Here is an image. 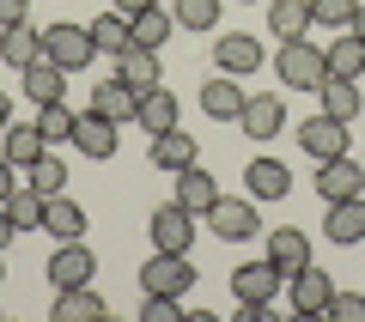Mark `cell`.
I'll return each mask as SVG.
<instances>
[{"mask_svg":"<svg viewBox=\"0 0 365 322\" xmlns=\"http://www.w3.org/2000/svg\"><path fill=\"white\" fill-rule=\"evenodd\" d=\"M244 189H250V201H280V194L292 189V170L280 165V158H250Z\"/></svg>","mask_w":365,"mask_h":322,"instance_id":"d6986e66","label":"cell"},{"mask_svg":"<svg viewBox=\"0 0 365 322\" xmlns=\"http://www.w3.org/2000/svg\"><path fill=\"white\" fill-rule=\"evenodd\" d=\"M262 61H268V49H262V37H250V31H220V37H213V67H220V73L244 79V73H256Z\"/></svg>","mask_w":365,"mask_h":322,"instance_id":"5b68a950","label":"cell"},{"mask_svg":"<svg viewBox=\"0 0 365 322\" xmlns=\"http://www.w3.org/2000/svg\"><path fill=\"white\" fill-rule=\"evenodd\" d=\"M323 237H329V244H341V249L365 244V194H347V201H329Z\"/></svg>","mask_w":365,"mask_h":322,"instance_id":"30bf717a","label":"cell"},{"mask_svg":"<svg viewBox=\"0 0 365 322\" xmlns=\"http://www.w3.org/2000/svg\"><path fill=\"white\" fill-rule=\"evenodd\" d=\"M323 316H335V322H365V292H335Z\"/></svg>","mask_w":365,"mask_h":322,"instance_id":"f35d334b","label":"cell"},{"mask_svg":"<svg viewBox=\"0 0 365 322\" xmlns=\"http://www.w3.org/2000/svg\"><path fill=\"white\" fill-rule=\"evenodd\" d=\"M6 122H13V98L0 91V134H6Z\"/></svg>","mask_w":365,"mask_h":322,"instance_id":"f6af8a7d","label":"cell"},{"mask_svg":"<svg viewBox=\"0 0 365 322\" xmlns=\"http://www.w3.org/2000/svg\"><path fill=\"white\" fill-rule=\"evenodd\" d=\"M359 182H365V170L353 165L347 152L341 158H317V194H323V201H347V194H359Z\"/></svg>","mask_w":365,"mask_h":322,"instance_id":"2e32d148","label":"cell"},{"mask_svg":"<svg viewBox=\"0 0 365 322\" xmlns=\"http://www.w3.org/2000/svg\"><path fill=\"white\" fill-rule=\"evenodd\" d=\"M201 110H207L213 122H237L244 116V85L213 67V79H201Z\"/></svg>","mask_w":365,"mask_h":322,"instance_id":"5bb4252c","label":"cell"},{"mask_svg":"<svg viewBox=\"0 0 365 322\" xmlns=\"http://www.w3.org/2000/svg\"><path fill=\"white\" fill-rule=\"evenodd\" d=\"M323 110H329V116H341V122H353V116H359V85L341 79V73H329L323 79Z\"/></svg>","mask_w":365,"mask_h":322,"instance_id":"d6a6232c","label":"cell"},{"mask_svg":"<svg viewBox=\"0 0 365 322\" xmlns=\"http://www.w3.org/2000/svg\"><path fill=\"white\" fill-rule=\"evenodd\" d=\"M0 152L13 158L19 170H25L31 158H43V152H49V140H43V128H37V122H31V128H13V122H6V134H0Z\"/></svg>","mask_w":365,"mask_h":322,"instance_id":"4dcf8cb0","label":"cell"},{"mask_svg":"<svg viewBox=\"0 0 365 322\" xmlns=\"http://www.w3.org/2000/svg\"><path fill=\"white\" fill-rule=\"evenodd\" d=\"M153 165L158 170H189V165H201L195 158V134H182V128H170V134H153Z\"/></svg>","mask_w":365,"mask_h":322,"instance_id":"603a6c76","label":"cell"},{"mask_svg":"<svg viewBox=\"0 0 365 322\" xmlns=\"http://www.w3.org/2000/svg\"><path fill=\"white\" fill-rule=\"evenodd\" d=\"M13 237H19V225H13V213H6V207H0V249L13 244Z\"/></svg>","mask_w":365,"mask_h":322,"instance_id":"ee69618b","label":"cell"},{"mask_svg":"<svg viewBox=\"0 0 365 322\" xmlns=\"http://www.w3.org/2000/svg\"><path fill=\"white\" fill-rule=\"evenodd\" d=\"M177 98H170V85H153V91H140V103H134V122H140L146 134H170L177 128Z\"/></svg>","mask_w":365,"mask_h":322,"instance_id":"ffe728a7","label":"cell"},{"mask_svg":"<svg viewBox=\"0 0 365 322\" xmlns=\"http://www.w3.org/2000/svg\"><path fill=\"white\" fill-rule=\"evenodd\" d=\"M329 73H341V79H365V37H353V31H341L335 43H329Z\"/></svg>","mask_w":365,"mask_h":322,"instance_id":"f546056e","label":"cell"},{"mask_svg":"<svg viewBox=\"0 0 365 322\" xmlns=\"http://www.w3.org/2000/svg\"><path fill=\"white\" fill-rule=\"evenodd\" d=\"M244 6H256V0H244Z\"/></svg>","mask_w":365,"mask_h":322,"instance_id":"c3c4849f","label":"cell"},{"mask_svg":"<svg viewBox=\"0 0 365 322\" xmlns=\"http://www.w3.org/2000/svg\"><path fill=\"white\" fill-rule=\"evenodd\" d=\"M274 79H287L292 91H323L329 79V55L311 49V43H280V55H274Z\"/></svg>","mask_w":365,"mask_h":322,"instance_id":"6da1fadb","label":"cell"},{"mask_svg":"<svg viewBox=\"0 0 365 322\" xmlns=\"http://www.w3.org/2000/svg\"><path fill=\"white\" fill-rule=\"evenodd\" d=\"M110 304L91 286H67V292H55V322H104Z\"/></svg>","mask_w":365,"mask_h":322,"instance_id":"44dd1931","label":"cell"},{"mask_svg":"<svg viewBox=\"0 0 365 322\" xmlns=\"http://www.w3.org/2000/svg\"><path fill=\"white\" fill-rule=\"evenodd\" d=\"M19 182H25V189H37L43 201H49V194H67V165L55 152H43V158H31L25 170H19Z\"/></svg>","mask_w":365,"mask_h":322,"instance_id":"f1b7e54d","label":"cell"},{"mask_svg":"<svg viewBox=\"0 0 365 322\" xmlns=\"http://www.w3.org/2000/svg\"><path fill=\"white\" fill-rule=\"evenodd\" d=\"M359 194H365V182H359Z\"/></svg>","mask_w":365,"mask_h":322,"instance_id":"681fc988","label":"cell"},{"mask_svg":"<svg viewBox=\"0 0 365 322\" xmlns=\"http://www.w3.org/2000/svg\"><path fill=\"white\" fill-rule=\"evenodd\" d=\"M37 55H43V31H31V19H25V25H13V31H0V61H6V67L25 73Z\"/></svg>","mask_w":365,"mask_h":322,"instance_id":"83f0119b","label":"cell"},{"mask_svg":"<svg viewBox=\"0 0 365 322\" xmlns=\"http://www.w3.org/2000/svg\"><path fill=\"white\" fill-rule=\"evenodd\" d=\"M207 225L225 237V244H244V237H256V232H262L256 201H237V194H220V201L207 207Z\"/></svg>","mask_w":365,"mask_h":322,"instance_id":"52a82bcc","label":"cell"},{"mask_svg":"<svg viewBox=\"0 0 365 322\" xmlns=\"http://www.w3.org/2000/svg\"><path fill=\"white\" fill-rule=\"evenodd\" d=\"M177 201L189 207V213H207V207L220 201V177H213V170H201V165L177 170Z\"/></svg>","mask_w":365,"mask_h":322,"instance_id":"cb8c5ba5","label":"cell"},{"mask_svg":"<svg viewBox=\"0 0 365 322\" xmlns=\"http://www.w3.org/2000/svg\"><path fill=\"white\" fill-rule=\"evenodd\" d=\"M268 261L287 274V280H292V274H304V268H311V237H304L299 225H280V232H268Z\"/></svg>","mask_w":365,"mask_h":322,"instance_id":"9a60e30c","label":"cell"},{"mask_svg":"<svg viewBox=\"0 0 365 322\" xmlns=\"http://www.w3.org/2000/svg\"><path fill=\"white\" fill-rule=\"evenodd\" d=\"M61 85H67V67H55L49 55H37L25 67V98L31 103H61Z\"/></svg>","mask_w":365,"mask_h":322,"instance_id":"484cf974","label":"cell"},{"mask_svg":"<svg viewBox=\"0 0 365 322\" xmlns=\"http://www.w3.org/2000/svg\"><path fill=\"white\" fill-rule=\"evenodd\" d=\"M43 207H49V201H43L37 189H25V182H19V189L6 194V213H13V225H19V232H43Z\"/></svg>","mask_w":365,"mask_h":322,"instance_id":"836d02e7","label":"cell"},{"mask_svg":"<svg viewBox=\"0 0 365 322\" xmlns=\"http://www.w3.org/2000/svg\"><path fill=\"white\" fill-rule=\"evenodd\" d=\"M116 79L140 98V91H153V85H165V73H158V49H140V43H128V49L116 55Z\"/></svg>","mask_w":365,"mask_h":322,"instance_id":"7c38bea8","label":"cell"},{"mask_svg":"<svg viewBox=\"0 0 365 322\" xmlns=\"http://www.w3.org/2000/svg\"><path fill=\"white\" fill-rule=\"evenodd\" d=\"M110 6H116V13H128V19H140L146 6H158V0H110Z\"/></svg>","mask_w":365,"mask_h":322,"instance_id":"7bdbcfd3","label":"cell"},{"mask_svg":"<svg viewBox=\"0 0 365 322\" xmlns=\"http://www.w3.org/2000/svg\"><path fill=\"white\" fill-rule=\"evenodd\" d=\"M177 31H220V0H170Z\"/></svg>","mask_w":365,"mask_h":322,"instance_id":"1f68e13d","label":"cell"},{"mask_svg":"<svg viewBox=\"0 0 365 322\" xmlns=\"http://www.w3.org/2000/svg\"><path fill=\"white\" fill-rule=\"evenodd\" d=\"M299 146L311 152V165H317V158H341V152H347V122L329 116V110H317V116L299 128Z\"/></svg>","mask_w":365,"mask_h":322,"instance_id":"9c48e42d","label":"cell"},{"mask_svg":"<svg viewBox=\"0 0 365 322\" xmlns=\"http://www.w3.org/2000/svg\"><path fill=\"white\" fill-rule=\"evenodd\" d=\"M43 55H49L55 67H67V73H79V67H91V55H98V43H91V25H43Z\"/></svg>","mask_w":365,"mask_h":322,"instance_id":"7a4b0ae2","label":"cell"},{"mask_svg":"<svg viewBox=\"0 0 365 322\" xmlns=\"http://www.w3.org/2000/svg\"><path fill=\"white\" fill-rule=\"evenodd\" d=\"M31 19V0H0V31H13Z\"/></svg>","mask_w":365,"mask_h":322,"instance_id":"ab89813d","label":"cell"},{"mask_svg":"<svg viewBox=\"0 0 365 322\" xmlns=\"http://www.w3.org/2000/svg\"><path fill=\"white\" fill-rule=\"evenodd\" d=\"M237 322H274V304H237Z\"/></svg>","mask_w":365,"mask_h":322,"instance_id":"b9f144b4","label":"cell"},{"mask_svg":"<svg viewBox=\"0 0 365 322\" xmlns=\"http://www.w3.org/2000/svg\"><path fill=\"white\" fill-rule=\"evenodd\" d=\"M13 189H19V165L0 152V207H6V194H13Z\"/></svg>","mask_w":365,"mask_h":322,"instance_id":"60d3db41","label":"cell"},{"mask_svg":"<svg viewBox=\"0 0 365 322\" xmlns=\"http://www.w3.org/2000/svg\"><path fill=\"white\" fill-rule=\"evenodd\" d=\"M237 128H244L250 140H274V134L287 128V103L274 98V91H262V98H244V116H237Z\"/></svg>","mask_w":365,"mask_h":322,"instance_id":"4fadbf2b","label":"cell"},{"mask_svg":"<svg viewBox=\"0 0 365 322\" xmlns=\"http://www.w3.org/2000/svg\"><path fill=\"white\" fill-rule=\"evenodd\" d=\"M116 146H122V122L98 116V110H79V122H73V152L79 158L104 165V158H116Z\"/></svg>","mask_w":365,"mask_h":322,"instance_id":"277c9868","label":"cell"},{"mask_svg":"<svg viewBox=\"0 0 365 322\" xmlns=\"http://www.w3.org/2000/svg\"><path fill=\"white\" fill-rule=\"evenodd\" d=\"M353 13H359V0H311V19L329 25V31H347Z\"/></svg>","mask_w":365,"mask_h":322,"instance_id":"8d00e7d4","label":"cell"},{"mask_svg":"<svg viewBox=\"0 0 365 322\" xmlns=\"http://www.w3.org/2000/svg\"><path fill=\"white\" fill-rule=\"evenodd\" d=\"M347 31H353V37H365V0H359V13H353V25H347Z\"/></svg>","mask_w":365,"mask_h":322,"instance_id":"bcb514c9","label":"cell"},{"mask_svg":"<svg viewBox=\"0 0 365 322\" xmlns=\"http://www.w3.org/2000/svg\"><path fill=\"white\" fill-rule=\"evenodd\" d=\"M292 310H299V316H323L329 310V298H335V280H329L323 268H304V274H292Z\"/></svg>","mask_w":365,"mask_h":322,"instance_id":"ac0fdd59","label":"cell"},{"mask_svg":"<svg viewBox=\"0 0 365 322\" xmlns=\"http://www.w3.org/2000/svg\"><path fill=\"white\" fill-rule=\"evenodd\" d=\"M91 274H98V261H91V249L79 244V237L49 256V286H55V292H67V286H91Z\"/></svg>","mask_w":365,"mask_h":322,"instance_id":"8fae6325","label":"cell"},{"mask_svg":"<svg viewBox=\"0 0 365 322\" xmlns=\"http://www.w3.org/2000/svg\"><path fill=\"white\" fill-rule=\"evenodd\" d=\"M146 232H153V249H170V256H189V244H195V213H189L182 201H165V207H153Z\"/></svg>","mask_w":365,"mask_h":322,"instance_id":"3957f363","label":"cell"},{"mask_svg":"<svg viewBox=\"0 0 365 322\" xmlns=\"http://www.w3.org/2000/svg\"><path fill=\"white\" fill-rule=\"evenodd\" d=\"M73 110H67V103H37V128H43V140H73Z\"/></svg>","mask_w":365,"mask_h":322,"instance_id":"e575fe53","label":"cell"},{"mask_svg":"<svg viewBox=\"0 0 365 322\" xmlns=\"http://www.w3.org/2000/svg\"><path fill=\"white\" fill-rule=\"evenodd\" d=\"M86 207L73 201V194H49V207H43V232L55 237V244H73V237H86Z\"/></svg>","mask_w":365,"mask_h":322,"instance_id":"e0dca14e","label":"cell"},{"mask_svg":"<svg viewBox=\"0 0 365 322\" xmlns=\"http://www.w3.org/2000/svg\"><path fill=\"white\" fill-rule=\"evenodd\" d=\"M170 25H177V19H170L165 6H146V13L134 19V43H140V49H158V43L170 37Z\"/></svg>","mask_w":365,"mask_h":322,"instance_id":"d590c367","label":"cell"},{"mask_svg":"<svg viewBox=\"0 0 365 322\" xmlns=\"http://www.w3.org/2000/svg\"><path fill=\"white\" fill-rule=\"evenodd\" d=\"M140 322H182V298L146 292V304H140Z\"/></svg>","mask_w":365,"mask_h":322,"instance_id":"74e56055","label":"cell"},{"mask_svg":"<svg viewBox=\"0 0 365 322\" xmlns=\"http://www.w3.org/2000/svg\"><path fill=\"white\" fill-rule=\"evenodd\" d=\"M91 43H98V55H110V61H116V55L134 43V19L116 13V6H110V13H98V19H91Z\"/></svg>","mask_w":365,"mask_h":322,"instance_id":"d4e9b609","label":"cell"},{"mask_svg":"<svg viewBox=\"0 0 365 322\" xmlns=\"http://www.w3.org/2000/svg\"><path fill=\"white\" fill-rule=\"evenodd\" d=\"M280 280H287V274L274 268L268 256H262V261H244V268H232V298H237V304H274Z\"/></svg>","mask_w":365,"mask_h":322,"instance_id":"ba28073f","label":"cell"},{"mask_svg":"<svg viewBox=\"0 0 365 322\" xmlns=\"http://www.w3.org/2000/svg\"><path fill=\"white\" fill-rule=\"evenodd\" d=\"M134 103H140V98H134L122 79H98L86 110H98V116H110V122H134Z\"/></svg>","mask_w":365,"mask_h":322,"instance_id":"4316f807","label":"cell"},{"mask_svg":"<svg viewBox=\"0 0 365 322\" xmlns=\"http://www.w3.org/2000/svg\"><path fill=\"white\" fill-rule=\"evenodd\" d=\"M0 280H6V261H0Z\"/></svg>","mask_w":365,"mask_h":322,"instance_id":"7dc6e473","label":"cell"},{"mask_svg":"<svg viewBox=\"0 0 365 322\" xmlns=\"http://www.w3.org/2000/svg\"><path fill=\"white\" fill-rule=\"evenodd\" d=\"M195 286V268L189 256H170V249H153V261L140 268V292H165V298H182Z\"/></svg>","mask_w":365,"mask_h":322,"instance_id":"8992f818","label":"cell"},{"mask_svg":"<svg viewBox=\"0 0 365 322\" xmlns=\"http://www.w3.org/2000/svg\"><path fill=\"white\" fill-rule=\"evenodd\" d=\"M311 25H317V19H311V0H268V31L280 43H299Z\"/></svg>","mask_w":365,"mask_h":322,"instance_id":"7402d4cb","label":"cell"}]
</instances>
